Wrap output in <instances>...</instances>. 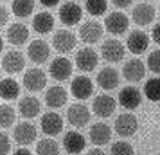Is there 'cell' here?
I'll list each match as a JSON object with an SVG mask.
<instances>
[{
	"instance_id": "6da1fadb",
	"label": "cell",
	"mask_w": 160,
	"mask_h": 155,
	"mask_svg": "<svg viewBox=\"0 0 160 155\" xmlns=\"http://www.w3.org/2000/svg\"><path fill=\"white\" fill-rule=\"evenodd\" d=\"M138 130V119L131 112H124L115 119V132L121 137H131Z\"/></svg>"
},
{
	"instance_id": "7a4b0ae2",
	"label": "cell",
	"mask_w": 160,
	"mask_h": 155,
	"mask_svg": "<svg viewBox=\"0 0 160 155\" xmlns=\"http://www.w3.org/2000/svg\"><path fill=\"white\" fill-rule=\"evenodd\" d=\"M128 25H130V20L128 16L124 15L122 11H113L106 16L104 20V27L110 34H115V36H121L128 31Z\"/></svg>"
},
{
	"instance_id": "3957f363",
	"label": "cell",
	"mask_w": 160,
	"mask_h": 155,
	"mask_svg": "<svg viewBox=\"0 0 160 155\" xmlns=\"http://www.w3.org/2000/svg\"><path fill=\"white\" fill-rule=\"evenodd\" d=\"M101 52H102V58L106 59L108 63H117L124 58L126 54V49H124V44L119 42L117 38H110L106 40L101 47Z\"/></svg>"
},
{
	"instance_id": "277c9868",
	"label": "cell",
	"mask_w": 160,
	"mask_h": 155,
	"mask_svg": "<svg viewBox=\"0 0 160 155\" xmlns=\"http://www.w3.org/2000/svg\"><path fill=\"white\" fill-rule=\"evenodd\" d=\"M67 119L68 123L76 128H83L90 123V110H88L87 105L83 103H76V105H70L68 110H67Z\"/></svg>"
},
{
	"instance_id": "5b68a950",
	"label": "cell",
	"mask_w": 160,
	"mask_h": 155,
	"mask_svg": "<svg viewBox=\"0 0 160 155\" xmlns=\"http://www.w3.org/2000/svg\"><path fill=\"white\" fill-rule=\"evenodd\" d=\"M49 74L58 81H65L72 76V61L65 56H58L51 61L49 65Z\"/></svg>"
},
{
	"instance_id": "8992f818",
	"label": "cell",
	"mask_w": 160,
	"mask_h": 155,
	"mask_svg": "<svg viewBox=\"0 0 160 155\" xmlns=\"http://www.w3.org/2000/svg\"><path fill=\"white\" fill-rule=\"evenodd\" d=\"M23 87L29 90V92H40V90L45 89V85H47V76L42 69H29V70H25L23 74Z\"/></svg>"
},
{
	"instance_id": "52a82bcc",
	"label": "cell",
	"mask_w": 160,
	"mask_h": 155,
	"mask_svg": "<svg viewBox=\"0 0 160 155\" xmlns=\"http://www.w3.org/2000/svg\"><path fill=\"white\" fill-rule=\"evenodd\" d=\"M76 42L78 40L74 36V33H70L68 29H59L52 36V47L58 52H61V54H67V52L72 51L76 47Z\"/></svg>"
},
{
	"instance_id": "ba28073f",
	"label": "cell",
	"mask_w": 160,
	"mask_h": 155,
	"mask_svg": "<svg viewBox=\"0 0 160 155\" xmlns=\"http://www.w3.org/2000/svg\"><path fill=\"white\" fill-rule=\"evenodd\" d=\"M83 16V9L78 2H65L59 8V20L65 25H76L81 22Z\"/></svg>"
},
{
	"instance_id": "9c48e42d",
	"label": "cell",
	"mask_w": 160,
	"mask_h": 155,
	"mask_svg": "<svg viewBox=\"0 0 160 155\" xmlns=\"http://www.w3.org/2000/svg\"><path fill=\"white\" fill-rule=\"evenodd\" d=\"M99 63V56H97V52L94 49H81L78 54H76V67L79 69L81 72H90V70H94L95 67Z\"/></svg>"
},
{
	"instance_id": "30bf717a",
	"label": "cell",
	"mask_w": 160,
	"mask_h": 155,
	"mask_svg": "<svg viewBox=\"0 0 160 155\" xmlns=\"http://www.w3.org/2000/svg\"><path fill=\"white\" fill-rule=\"evenodd\" d=\"M115 99L108 94H101V96L94 97V103H92V108H94V114L97 117L101 119H106L110 117L113 110H115Z\"/></svg>"
},
{
	"instance_id": "8fae6325",
	"label": "cell",
	"mask_w": 160,
	"mask_h": 155,
	"mask_svg": "<svg viewBox=\"0 0 160 155\" xmlns=\"http://www.w3.org/2000/svg\"><path fill=\"white\" fill-rule=\"evenodd\" d=\"M144 74H146V65H144V61L142 59H128L126 63H124L122 67V76H124V80H128L130 83H137L140 81L142 78H144Z\"/></svg>"
},
{
	"instance_id": "7c38bea8",
	"label": "cell",
	"mask_w": 160,
	"mask_h": 155,
	"mask_svg": "<svg viewBox=\"0 0 160 155\" xmlns=\"http://www.w3.org/2000/svg\"><path fill=\"white\" fill-rule=\"evenodd\" d=\"M27 56L34 63H45L51 56V47L45 40H32L27 49Z\"/></svg>"
},
{
	"instance_id": "4fadbf2b",
	"label": "cell",
	"mask_w": 160,
	"mask_h": 155,
	"mask_svg": "<svg viewBox=\"0 0 160 155\" xmlns=\"http://www.w3.org/2000/svg\"><path fill=\"white\" fill-rule=\"evenodd\" d=\"M70 90H72L74 97L83 101V99H88L94 94V83H92V80H88L87 76H76L70 83Z\"/></svg>"
},
{
	"instance_id": "5bb4252c",
	"label": "cell",
	"mask_w": 160,
	"mask_h": 155,
	"mask_svg": "<svg viewBox=\"0 0 160 155\" xmlns=\"http://www.w3.org/2000/svg\"><path fill=\"white\" fill-rule=\"evenodd\" d=\"M15 141L18 144H22V146H27L31 142H34L38 137V130L36 126L32 125V123H20V125L15 126Z\"/></svg>"
},
{
	"instance_id": "9a60e30c",
	"label": "cell",
	"mask_w": 160,
	"mask_h": 155,
	"mask_svg": "<svg viewBox=\"0 0 160 155\" xmlns=\"http://www.w3.org/2000/svg\"><path fill=\"white\" fill-rule=\"evenodd\" d=\"M133 22L140 25V27H144V25H149V23L155 20V8H153V4H148V2H140L137 4L135 8H133Z\"/></svg>"
},
{
	"instance_id": "2e32d148",
	"label": "cell",
	"mask_w": 160,
	"mask_h": 155,
	"mask_svg": "<svg viewBox=\"0 0 160 155\" xmlns=\"http://www.w3.org/2000/svg\"><path fill=\"white\" fill-rule=\"evenodd\" d=\"M119 103L122 105L126 110H133V108L140 106V103H142V94H140L138 89L131 87V85L130 87H124L119 92Z\"/></svg>"
},
{
	"instance_id": "e0dca14e",
	"label": "cell",
	"mask_w": 160,
	"mask_h": 155,
	"mask_svg": "<svg viewBox=\"0 0 160 155\" xmlns=\"http://www.w3.org/2000/svg\"><path fill=\"white\" fill-rule=\"evenodd\" d=\"M85 146H87V139L83 137V133L74 132V130L65 133V137H63V148L67 150V153L78 155L85 150Z\"/></svg>"
},
{
	"instance_id": "ac0fdd59",
	"label": "cell",
	"mask_w": 160,
	"mask_h": 155,
	"mask_svg": "<svg viewBox=\"0 0 160 155\" xmlns=\"http://www.w3.org/2000/svg\"><path fill=\"white\" fill-rule=\"evenodd\" d=\"M25 67V58L20 51H9L4 58H2V69L8 74H16L22 72Z\"/></svg>"
},
{
	"instance_id": "d6986e66",
	"label": "cell",
	"mask_w": 160,
	"mask_h": 155,
	"mask_svg": "<svg viewBox=\"0 0 160 155\" xmlns=\"http://www.w3.org/2000/svg\"><path fill=\"white\" fill-rule=\"evenodd\" d=\"M40 123H42L43 133H47V135H58L63 130V119H61V116L58 112H47V114H43L42 119H40Z\"/></svg>"
},
{
	"instance_id": "ffe728a7",
	"label": "cell",
	"mask_w": 160,
	"mask_h": 155,
	"mask_svg": "<svg viewBox=\"0 0 160 155\" xmlns=\"http://www.w3.org/2000/svg\"><path fill=\"white\" fill-rule=\"evenodd\" d=\"M126 47L133 54H142L149 47V36L144 31H131L128 34V40H126Z\"/></svg>"
},
{
	"instance_id": "44dd1931",
	"label": "cell",
	"mask_w": 160,
	"mask_h": 155,
	"mask_svg": "<svg viewBox=\"0 0 160 155\" xmlns=\"http://www.w3.org/2000/svg\"><path fill=\"white\" fill-rule=\"evenodd\" d=\"M97 85L101 87L102 90H113L117 89V85H119V72H117L113 67H104L102 70L97 72Z\"/></svg>"
},
{
	"instance_id": "7402d4cb",
	"label": "cell",
	"mask_w": 160,
	"mask_h": 155,
	"mask_svg": "<svg viewBox=\"0 0 160 155\" xmlns=\"http://www.w3.org/2000/svg\"><path fill=\"white\" fill-rule=\"evenodd\" d=\"M42 110V103H40V99L34 96H25L20 99V103H18V112H20V116L25 119H32L36 117L38 114Z\"/></svg>"
},
{
	"instance_id": "603a6c76",
	"label": "cell",
	"mask_w": 160,
	"mask_h": 155,
	"mask_svg": "<svg viewBox=\"0 0 160 155\" xmlns=\"http://www.w3.org/2000/svg\"><path fill=\"white\" fill-rule=\"evenodd\" d=\"M88 137L95 146H102V144L110 142V139H112V128L106 123H95V125L90 126Z\"/></svg>"
},
{
	"instance_id": "cb8c5ba5",
	"label": "cell",
	"mask_w": 160,
	"mask_h": 155,
	"mask_svg": "<svg viewBox=\"0 0 160 155\" xmlns=\"http://www.w3.org/2000/svg\"><path fill=\"white\" fill-rule=\"evenodd\" d=\"M79 36L85 44H97L102 36V27L99 22H85L79 27Z\"/></svg>"
},
{
	"instance_id": "d4e9b609",
	"label": "cell",
	"mask_w": 160,
	"mask_h": 155,
	"mask_svg": "<svg viewBox=\"0 0 160 155\" xmlns=\"http://www.w3.org/2000/svg\"><path fill=\"white\" fill-rule=\"evenodd\" d=\"M8 42L11 45H23L27 40H29V29L23 25V23L20 22H15V23H11L8 27Z\"/></svg>"
},
{
	"instance_id": "484cf974",
	"label": "cell",
	"mask_w": 160,
	"mask_h": 155,
	"mask_svg": "<svg viewBox=\"0 0 160 155\" xmlns=\"http://www.w3.org/2000/svg\"><path fill=\"white\" fill-rule=\"evenodd\" d=\"M67 99H68V94L59 85L51 87V89L47 90V94H45V103H47V106H51V108H61L67 103Z\"/></svg>"
},
{
	"instance_id": "4316f807",
	"label": "cell",
	"mask_w": 160,
	"mask_h": 155,
	"mask_svg": "<svg viewBox=\"0 0 160 155\" xmlns=\"http://www.w3.org/2000/svg\"><path fill=\"white\" fill-rule=\"evenodd\" d=\"M32 29L36 31L38 34H47L54 29V16L49 11H40L32 18Z\"/></svg>"
},
{
	"instance_id": "83f0119b",
	"label": "cell",
	"mask_w": 160,
	"mask_h": 155,
	"mask_svg": "<svg viewBox=\"0 0 160 155\" xmlns=\"http://www.w3.org/2000/svg\"><path fill=\"white\" fill-rule=\"evenodd\" d=\"M18 94H20V85H18L15 80L6 78V80L0 81V97H2V99L13 101V99L18 97Z\"/></svg>"
},
{
	"instance_id": "f1b7e54d",
	"label": "cell",
	"mask_w": 160,
	"mask_h": 155,
	"mask_svg": "<svg viewBox=\"0 0 160 155\" xmlns=\"http://www.w3.org/2000/svg\"><path fill=\"white\" fill-rule=\"evenodd\" d=\"M11 8H13L15 16H18V18H27L34 11V2L32 0H15L11 4Z\"/></svg>"
},
{
	"instance_id": "f546056e",
	"label": "cell",
	"mask_w": 160,
	"mask_h": 155,
	"mask_svg": "<svg viewBox=\"0 0 160 155\" xmlns=\"http://www.w3.org/2000/svg\"><path fill=\"white\" fill-rule=\"evenodd\" d=\"M36 155H59V144L54 139H42V141H38Z\"/></svg>"
},
{
	"instance_id": "4dcf8cb0",
	"label": "cell",
	"mask_w": 160,
	"mask_h": 155,
	"mask_svg": "<svg viewBox=\"0 0 160 155\" xmlns=\"http://www.w3.org/2000/svg\"><path fill=\"white\" fill-rule=\"evenodd\" d=\"M144 94L149 101H153V103L160 101V78H151V80L146 81Z\"/></svg>"
},
{
	"instance_id": "1f68e13d",
	"label": "cell",
	"mask_w": 160,
	"mask_h": 155,
	"mask_svg": "<svg viewBox=\"0 0 160 155\" xmlns=\"http://www.w3.org/2000/svg\"><path fill=\"white\" fill-rule=\"evenodd\" d=\"M16 114L13 110V106L9 105H0V128H9L15 123Z\"/></svg>"
},
{
	"instance_id": "d6a6232c",
	"label": "cell",
	"mask_w": 160,
	"mask_h": 155,
	"mask_svg": "<svg viewBox=\"0 0 160 155\" xmlns=\"http://www.w3.org/2000/svg\"><path fill=\"white\" fill-rule=\"evenodd\" d=\"M85 8H87V11L92 16H101L106 13L108 2H104V0H87L85 2Z\"/></svg>"
},
{
	"instance_id": "836d02e7",
	"label": "cell",
	"mask_w": 160,
	"mask_h": 155,
	"mask_svg": "<svg viewBox=\"0 0 160 155\" xmlns=\"http://www.w3.org/2000/svg\"><path fill=\"white\" fill-rule=\"evenodd\" d=\"M110 155H133V146L126 141H117L110 148Z\"/></svg>"
},
{
	"instance_id": "e575fe53",
	"label": "cell",
	"mask_w": 160,
	"mask_h": 155,
	"mask_svg": "<svg viewBox=\"0 0 160 155\" xmlns=\"http://www.w3.org/2000/svg\"><path fill=\"white\" fill-rule=\"evenodd\" d=\"M148 69L155 74H160V51H153L148 56Z\"/></svg>"
},
{
	"instance_id": "d590c367",
	"label": "cell",
	"mask_w": 160,
	"mask_h": 155,
	"mask_svg": "<svg viewBox=\"0 0 160 155\" xmlns=\"http://www.w3.org/2000/svg\"><path fill=\"white\" fill-rule=\"evenodd\" d=\"M11 152V141L6 133L0 132V155H8Z\"/></svg>"
},
{
	"instance_id": "8d00e7d4",
	"label": "cell",
	"mask_w": 160,
	"mask_h": 155,
	"mask_svg": "<svg viewBox=\"0 0 160 155\" xmlns=\"http://www.w3.org/2000/svg\"><path fill=\"white\" fill-rule=\"evenodd\" d=\"M8 22H9V11L0 4V27H2V25H6Z\"/></svg>"
},
{
	"instance_id": "74e56055",
	"label": "cell",
	"mask_w": 160,
	"mask_h": 155,
	"mask_svg": "<svg viewBox=\"0 0 160 155\" xmlns=\"http://www.w3.org/2000/svg\"><path fill=\"white\" fill-rule=\"evenodd\" d=\"M151 38L155 44L160 45V22L157 23V25H153V31H151Z\"/></svg>"
},
{
	"instance_id": "f35d334b",
	"label": "cell",
	"mask_w": 160,
	"mask_h": 155,
	"mask_svg": "<svg viewBox=\"0 0 160 155\" xmlns=\"http://www.w3.org/2000/svg\"><path fill=\"white\" fill-rule=\"evenodd\" d=\"M40 4H42L43 8H56V6H59L58 0H52V2H49V0H42Z\"/></svg>"
},
{
	"instance_id": "ab89813d",
	"label": "cell",
	"mask_w": 160,
	"mask_h": 155,
	"mask_svg": "<svg viewBox=\"0 0 160 155\" xmlns=\"http://www.w3.org/2000/svg\"><path fill=\"white\" fill-rule=\"evenodd\" d=\"M113 6H115V8H130L131 2H130V0H126V2H119V0H115V2H113Z\"/></svg>"
},
{
	"instance_id": "60d3db41",
	"label": "cell",
	"mask_w": 160,
	"mask_h": 155,
	"mask_svg": "<svg viewBox=\"0 0 160 155\" xmlns=\"http://www.w3.org/2000/svg\"><path fill=\"white\" fill-rule=\"evenodd\" d=\"M13 155H32V153H31L27 148H20V150H16V152H15Z\"/></svg>"
},
{
	"instance_id": "b9f144b4",
	"label": "cell",
	"mask_w": 160,
	"mask_h": 155,
	"mask_svg": "<svg viewBox=\"0 0 160 155\" xmlns=\"http://www.w3.org/2000/svg\"><path fill=\"white\" fill-rule=\"evenodd\" d=\"M87 155H106V153H104L102 150H99V148H95V150H90Z\"/></svg>"
},
{
	"instance_id": "7bdbcfd3",
	"label": "cell",
	"mask_w": 160,
	"mask_h": 155,
	"mask_svg": "<svg viewBox=\"0 0 160 155\" xmlns=\"http://www.w3.org/2000/svg\"><path fill=\"white\" fill-rule=\"evenodd\" d=\"M2 49H4V40H2V36H0V52H2Z\"/></svg>"
},
{
	"instance_id": "ee69618b",
	"label": "cell",
	"mask_w": 160,
	"mask_h": 155,
	"mask_svg": "<svg viewBox=\"0 0 160 155\" xmlns=\"http://www.w3.org/2000/svg\"><path fill=\"white\" fill-rule=\"evenodd\" d=\"M157 155H160V153H157Z\"/></svg>"
}]
</instances>
